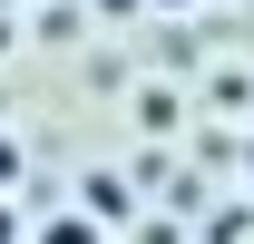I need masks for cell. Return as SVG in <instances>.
<instances>
[{
    "instance_id": "obj_1",
    "label": "cell",
    "mask_w": 254,
    "mask_h": 244,
    "mask_svg": "<svg viewBox=\"0 0 254 244\" xmlns=\"http://www.w3.org/2000/svg\"><path fill=\"white\" fill-rule=\"evenodd\" d=\"M39 244H108V235H98L88 205H78V215H59V225H39Z\"/></svg>"
},
{
    "instance_id": "obj_2",
    "label": "cell",
    "mask_w": 254,
    "mask_h": 244,
    "mask_svg": "<svg viewBox=\"0 0 254 244\" xmlns=\"http://www.w3.org/2000/svg\"><path fill=\"white\" fill-rule=\"evenodd\" d=\"M20 185V137H0V195Z\"/></svg>"
},
{
    "instance_id": "obj_3",
    "label": "cell",
    "mask_w": 254,
    "mask_h": 244,
    "mask_svg": "<svg viewBox=\"0 0 254 244\" xmlns=\"http://www.w3.org/2000/svg\"><path fill=\"white\" fill-rule=\"evenodd\" d=\"M245 176H254V156H245Z\"/></svg>"
}]
</instances>
